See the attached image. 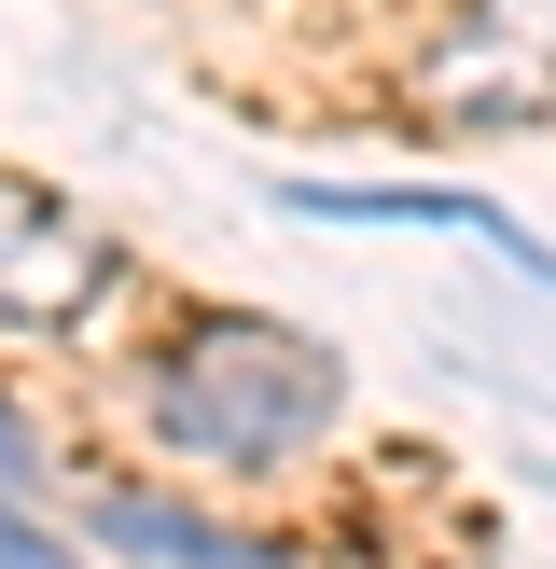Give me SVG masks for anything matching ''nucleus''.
Segmentation results:
<instances>
[{
    "instance_id": "1",
    "label": "nucleus",
    "mask_w": 556,
    "mask_h": 569,
    "mask_svg": "<svg viewBox=\"0 0 556 569\" xmlns=\"http://www.w3.org/2000/svg\"><path fill=\"white\" fill-rule=\"evenodd\" d=\"M334 389H348L334 348L250 320V306H209V320H181L153 348L139 431H153L167 459H209V472H278V459H306V445L334 431Z\"/></svg>"
},
{
    "instance_id": "2",
    "label": "nucleus",
    "mask_w": 556,
    "mask_h": 569,
    "mask_svg": "<svg viewBox=\"0 0 556 569\" xmlns=\"http://www.w3.org/2000/svg\"><path fill=\"white\" fill-rule=\"evenodd\" d=\"M417 111L445 139H500L556 111V0H473L431 56H417Z\"/></svg>"
},
{
    "instance_id": "3",
    "label": "nucleus",
    "mask_w": 556,
    "mask_h": 569,
    "mask_svg": "<svg viewBox=\"0 0 556 569\" xmlns=\"http://www.w3.org/2000/svg\"><path fill=\"white\" fill-rule=\"evenodd\" d=\"M111 292V237L70 222L42 181H0V320L14 333H83Z\"/></svg>"
},
{
    "instance_id": "4",
    "label": "nucleus",
    "mask_w": 556,
    "mask_h": 569,
    "mask_svg": "<svg viewBox=\"0 0 556 569\" xmlns=\"http://www.w3.org/2000/svg\"><path fill=\"white\" fill-rule=\"evenodd\" d=\"M278 209H306V222H431V237L500 250L515 278H556V250L528 237L515 209H487V194H445V181H278Z\"/></svg>"
},
{
    "instance_id": "5",
    "label": "nucleus",
    "mask_w": 556,
    "mask_h": 569,
    "mask_svg": "<svg viewBox=\"0 0 556 569\" xmlns=\"http://www.w3.org/2000/svg\"><path fill=\"white\" fill-rule=\"evenodd\" d=\"M83 542H111V556H139V569H292L278 542L209 528L195 500H153V487H83Z\"/></svg>"
},
{
    "instance_id": "6",
    "label": "nucleus",
    "mask_w": 556,
    "mask_h": 569,
    "mask_svg": "<svg viewBox=\"0 0 556 569\" xmlns=\"http://www.w3.org/2000/svg\"><path fill=\"white\" fill-rule=\"evenodd\" d=\"M0 569H83V556L56 542V528L28 515V500H0Z\"/></svg>"
},
{
    "instance_id": "7",
    "label": "nucleus",
    "mask_w": 556,
    "mask_h": 569,
    "mask_svg": "<svg viewBox=\"0 0 556 569\" xmlns=\"http://www.w3.org/2000/svg\"><path fill=\"white\" fill-rule=\"evenodd\" d=\"M28 487H42V445H28V417L0 403V500H28Z\"/></svg>"
}]
</instances>
